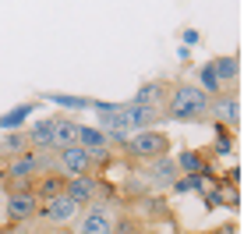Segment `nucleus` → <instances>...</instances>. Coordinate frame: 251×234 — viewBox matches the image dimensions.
Returning <instances> with one entry per match:
<instances>
[{
  "label": "nucleus",
  "instance_id": "nucleus-1",
  "mask_svg": "<svg viewBox=\"0 0 251 234\" xmlns=\"http://www.w3.org/2000/svg\"><path fill=\"white\" fill-rule=\"evenodd\" d=\"M166 117H174V121H205L209 117V96L191 86V82H174L170 86V96H166Z\"/></svg>",
  "mask_w": 251,
  "mask_h": 234
},
{
  "label": "nucleus",
  "instance_id": "nucleus-2",
  "mask_svg": "<svg viewBox=\"0 0 251 234\" xmlns=\"http://www.w3.org/2000/svg\"><path fill=\"white\" fill-rule=\"evenodd\" d=\"M127 153H135L138 160L152 163V160H163L166 153H170V135L159 128L152 131H138V135H127Z\"/></svg>",
  "mask_w": 251,
  "mask_h": 234
},
{
  "label": "nucleus",
  "instance_id": "nucleus-3",
  "mask_svg": "<svg viewBox=\"0 0 251 234\" xmlns=\"http://www.w3.org/2000/svg\"><path fill=\"white\" fill-rule=\"evenodd\" d=\"M53 163H57V174H64L68 181H75V177H89L96 160L81 146H64V149L53 153Z\"/></svg>",
  "mask_w": 251,
  "mask_h": 234
},
{
  "label": "nucleus",
  "instance_id": "nucleus-4",
  "mask_svg": "<svg viewBox=\"0 0 251 234\" xmlns=\"http://www.w3.org/2000/svg\"><path fill=\"white\" fill-rule=\"evenodd\" d=\"M81 209L71 203V199L68 195H57V199H46V203H39V209H36V216H39V220L46 224V227H64V224H71L75 220V216H78Z\"/></svg>",
  "mask_w": 251,
  "mask_h": 234
},
{
  "label": "nucleus",
  "instance_id": "nucleus-5",
  "mask_svg": "<svg viewBox=\"0 0 251 234\" xmlns=\"http://www.w3.org/2000/svg\"><path fill=\"white\" fill-rule=\"evenodd\" d=\"M117 224H113V209L106 203H92L81 213V224H78V234H113Z\"/></svg>",
  "mask_w": 251,
  "mask_h": 234
},
{
  "label": "nucleus",
  "instance_id": "nucleus-6",
  "mask_svg": "<svg viewBox=\"0 0 251 234\" xmlns=\"http://www.w3.org/2000/svg\"><path fill=\"white\" fill-rule=\"evenodd\" d=\"M36 209H39V199L32 192H11V195H4V220H11V224H28L32 216H36Z\"/></svg>",
  "mask_w": 251,
  "mask_h": 234
},
{
  "label": "nucleus",
  "instance_id": "nucleus-7",
  "mask_svg": "<svg viewBox=\"0 0 251 234\" xmlns=\"http://www.w3.org/2000/svg\"><path fill=\"white\" fill-rule=\"evenodd\" d=\"M124 117H127V131L135 128V135H138V131H152L166 114H163L159 107H135V103H124Z\"/></svg>",
  "mask_w": 251,
  "mask_h": 234
},
{
  "label": "nucleus",
  "instance_id": "nucleus-8",
  "mask_svg": "<svg viewBox=\"0 0 251 234\" xmlns=\"http://www.w3.org/2000/svg\"><path fill=\"white\" fill-rule=\"evenodd\" d=\"M209 114H212V121H223L230 131L241 124V103H237V96H233V92L209 99Z\"/></svg>",
  "mask_w": 251,
  "mask_h": 234
},
{
  "label": "nucleus",
  "instance_id": "nucleus-9",
  "mask_svg": "<svg viewBox=\"0 0 251 234\" xmlns=\"http://www.w3.org/2000/svg\"><path fill=\"white\" fill-rule=\"evenodd\" d=\"M99 185H103V181H96L92 174H89V177H75V181H68L64 195H68V199H71V203H75L78 209H85V206H92V203H96V195H99Z\"/></svg>",
  "mask_w": 251,
  "mask_h": 234
},
{
  "label": "nucleus",
  "instance_id": "nucleus-10",
  "mask_svg": "<svg viewBox=\"0 0 251 234\" xmlns=\"http://www.w3.org/2000/svg\"><path fill=\"white\" fill-rule=\"evenodd\" d=\"M166 96H170V82H142L138 92L131 96V103H135V107H159L163 110Z\"/></svg>",
  "mask_w": 251,
  "mask_h": 234
},
{
  "label": "nucleus",
  "instance_id": "nucleus-11",
  "mask_svg": "<svg viewBox=\"0 0 251 234\" xmlns=\"http://www.w3.org/2000/svg\"><path fill=\"white\" fill-rule=\"evenodd\" d=\"M64 188H68V177L64 174H39L36 181L28 185V192L39 199V203H46V199H57V195H64Z\"/></svg>",
  "mask_w": 251,
  "mask_h": 234
},
{
  "label": "nucleus",
  "instance_id": "nucleus-12",
  "mask_svg": "<svg viewBox=\"0 0 251 234\" xmlns=\"http://www.w3.org/2000/svg\"><path fill=\"white\" fill-rule=\"evenodd\" d=\"M64 146H78V121L75 117H53V153Z\"/></svg>",
  "mask_w": 251,
  "mask_h": 234
},
{
  "label": "nucleus",
  "instance_id": "nucleus-13",
  "mask_svg": "<svg viewBox=\"0 0 251 234\" xmlns=\"http://www.w3.org/2000/svg\"><path fill=\"white\" fill-rule=\"evenodd\" d=\"M174 163H177V174H184V177H205L209 174L205 156L198 153V149H184L180 160H174Z\"/></svg>",
  "mask_w": 251,
  "mask_h": 234
},
{
  "label": "nucleus",
  "instance_id": "nucleus-14",
  "mask_svg": "<svg viewBox=\"0 0 251 234\" xmlns=\"http://www.w3.org/2000/svg\"><path fill=\"white\" fill-rule=\"evenodd\" d=\"M209 68L216 71V78H220L223 86H233V82H237V75H241V64H237V57H233V54L212 57V60H209Z\"/></svg>",
  "mask_w": 251,
  "mask_h": 234
},
{
  "label": "nucleus",
  "instance_id": "nucleus-15",
  "mask_svg": "<svg viewBox=\"0 0 251 234\" xmlns=\"http://www.w3.org/2000/svg\"><path fill=\"white\" fill-rule=\"evenodd\" d=\"M177 177H180V174H177V163H174L170 156L149 163V181H152V185H174Z\"/></svg>",
  "mask_w": 251,
  "mask_h": 234
},
{
  "label": "nucleus",
  "instance_id": "nucleus-16",
  "mask_svg": "<svg viewBox=\"0 0 251 234\" xmlns=\"http://www.w3.org/2000/svg\"><path fill=\"white\" fill-rule=\"evenodd\" d=\"M22 153H28L25 131H7L4 142H0V156H4V160H14V156H22Z\"/></svg>",
  "mask_w": 251,
  "mask_h": 234
},
{
  "label": "nucleus",
  "instance_id": "nucleus-17",
  "mask_svg": "<svg viewBox=\"0 0 251 234\" xmlns=\"http://www.w3.org/2000/svg\"><path fill=\"white\" fill-rule=\"evenodd\" d=\"M36 110V103H22V107H14V110H7L4 117H0V128L4 131H18L25 121H28V114Z\"/></svg>",
  "mask_w": 251,
  "mask_h": 234
},
{
  "label": "nucleus",
  "instance_id": "nucleus-18",
  "mask_svg": "<svg viewBox=\"0 0 251 234\" xmlns=\"http://www.w3.org/2000/svg\"><path fill=\"white\" fill-rule=\"evenodd\" d=\"M46 99H53V103H60V107H75V110H89V103H92V99H85V96H60V92H50Z\"/></svg>",
  "mask_w": 251,
  "mask_h": 234
},
{
  "label": "nucleus",
  "instance_id": "nucleus-19",
  "mask_svg": "<svg viewBox=\"0 0 251 234\" xmlns=\"http://www.w3.org/2000/svg\"><path fill=\"white\" fill-rule=\"evenodd\" d=\"M198 188H202V177H184V174H180V177L174 181V192H177V195H188V192H198Z\"/></svg>",
  "mask_w": 251,
  "mask_h": 234
},
{
  "label": "nucleus",
  "instance_id": "nucleus-20",
  "mask_svg": "<svg viewBox=\"0 0 251 234\" xmlns=\"http://www.w3.org/2000/svg\"><path fill=\"white\" fill-rule=\"evenodd\" d=\"M216 153H223V156H230V153H233V135H230V131L216 139Z\"/></svg>",
  "mask_w": 251,
  "mask_h": 234
},
{
  "label": "nucleus",
  "instance_id": "nucleus-21",
  "mask_svg": "<svg viewBox=\"0 0 251 234\" xmlns=\"http://www.w3.org/2000/svg\"><path fill=\"white\" fill-rule=\"evenodd\" d=\"M25 234H64V231H57V227H46V224H39V227H32V231H25Z\"/></svg>",
  "mask_w": 251,
  "mask_h": 234
},
{
  "label": "nucleus",
  "instance_id": "nucleus-22",
  "mask_svg": "<svg viewBox=\"0 0 251 234\" xmlns=\"http://www.w3.org/2000/svg\"><path fill=\"white\" fill-rule=\"evenodd\" d=\"M184 43L195 46V43H198V32H195V29H188V32H184Z\"/></svg>",
  "mask_w": 251,
  "mask_h": 234
},
{
  "label": "nucleus",
  "instance_id": "nucleus-23",
  "mask_svg": "<svg viewBox=\"0 0 251 234\" xmlns=\"http://www.w3.org/2000/svg\"><path fill=\"white\" fill-rule=\"evenodd\" d=\"M0 220H4V195H0Z\"/></svg>",
  "mask_w": 251,
  "mask_h": 234
},
{
  "label": "nucleus",
  "instance_id": "nucleus-24",
  "mask_svg": "<svg viewBox=\"0 0 251 234\" xmlns=\"http://www.w3.org/2000/svg\"><path fill=\"white\" fill-rule=\"evenodd\" d=\"M4 181H7V174H4V167H0V185H4Z\"/></svg>",
  "mask_w": 251,
  "mask_h": 234
}]
</instances>
